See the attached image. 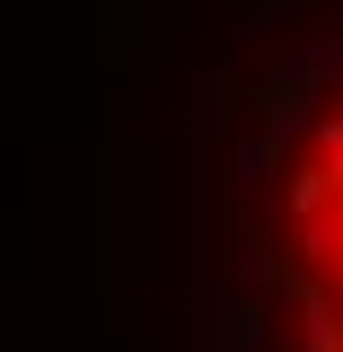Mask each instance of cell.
I'll return each instance as SVG.
<instances>
[{"label": "cell", "mask_w": 343, "mask_h": 352, "mask_svg": "<svg viewBox=\"0 0 343 352\" xmlns=\"http://www.w3.org/2000/svg\"><path fill=\"white\" fill-rule=\"evenodd\" d=\"M256 273L282 352H343V53L282 106L256 168Z\"/></svg>", "instance_id": "1"}]
</instances>
